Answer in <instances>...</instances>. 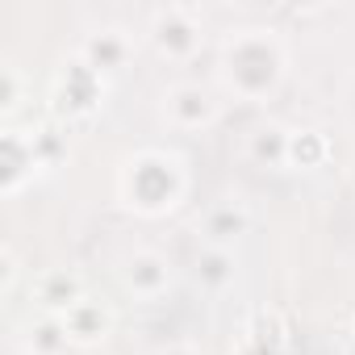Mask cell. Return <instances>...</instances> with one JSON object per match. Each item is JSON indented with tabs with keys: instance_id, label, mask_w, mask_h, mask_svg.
<instances>
[{
	"instance_id": "cell-1",
	"label": "cell",
	"mask_w": 355,
	"mask_h": 355,
	"mask_svg": "<svg viewBox=\"0 0 355 355\" xmlns=\"http://www.w3.org/2000/svg\"><path fill=\"white\" fill-rule=\"evenodd\" d=\"M155 38H159L163 51H189L193 46V26L180 9H167V13L155 17Z\"/></svg>"
},
{
	"instance_id": "cell-2",
	"label": "cell",
	"mask_w": 355,
	"mask_h": 355,
	"mask_svg": "<svg viewBox=\"0 0 355 355\" xmlns=\"http://www.w3.org/2000/svg\"><path fill=\"white\" fill-rule=\"evenodd\" d=\"M38 301L51 305V309H76L80 305V280L67 276V272H51L38 284Z\"/></svg>"
},
{
	"instance_id": "cell-3",
	"label": "cell",
	"mask_w": 355,
	"mask_h": 355,
	"mask_svg": "<svg viewBox=\"0 0 355 355\" xmlns=\"http://www.w3.org/2000/svg\"><path fill=\"white\" fill-rule=\"evenodd\" d=\"M167 105H171V113L180 117L184 125H201V121H209V113H214V105H209V96H205L201 88H175Z\"/></svg>"
},
{
	"instance_id": "cell-4",
	"label": "cell",
	"mask_w": 355,
	"mask_h": 355,
	"mask_svg": "<svg viewBox=\"0 0 355 355\" xmlns=\"http://www.w3.org/2000/svg\"><path fill=\"white\" fill-rule=\"evenodd\" d=\"M163 280H167V268H163L159 255H138V259L130 263V284H134V288H142V293H159Z\"/></svg>"
},
{
	"instance_id": "cell-5",
	"label": "cell",
	"mask_w": 355,
	"mask_h": 355,
	"mask_svg": "<svg viewBox=\"0 0 355 355\" xmlns=\"http://www.w3.org/2000/svg\"><path fill=\"white\" fill-rule=\"evenodd\" d=\"M63 326H67V334H76V338H96L101 330H105V313L96 309V305H76V309H67V318H63Z\"/></svg>"
},
{
	"instance_id": "cell-6",
	"label": "cell",
	"mask_w": 355,
	"mask_h": 355,
	"mask_svg": "<svg viewBox=\"0 0 355 355\" xmlns=\"http://www.w3.org/2000/svg\"><path fill=\"white\" fill-rule=\"evenodd\" d=\"M84 55H88V67H113V63H121V42L113 38V34H101V38H92L88 46H84Z\"/></svg>"
},
{
	"instance_id": "cell-7",
	"label": "cell",
	"mask_w": 355,
	"mask_h": 355,
	"mask_svg": "<svg viewBox=\"0 0 355 355\" xmlns=\"http://www.w3.org/2000/svg\"><path fill=\"white\" fill-rule=\"evenodd\" d=\"M322 155V142L313 138V134H305V138H293L288 142V159H297V163H313Z\"/></svg>"
},
{
	"instance_id": "cell-8",
	"label": "cell",
	"mask_w": 355,
	"mask_h": 355,
	"mask_svg": "<svg viewBox=\"0 0 355 355\" xmlns=\"http://www.w3.org/2000/svg\"><path fill=\"white\" fill-rule=\"evenodd\" d=\"M209 230H214V239H230V234H239V230H243V214H234V209H222V214H214Z\"/></svg>"
},
{
	"instance_id": "cell-9",
	"label": "cell",
	"mask_w": 355,
	"mask_h": 355,
	"mask_svg": "<svg viewBox=\"0 0 355 355\" xmlns=\"http://www.w3.org/2000/svg\"><path fill=\"white\" fill-rule=\"evenodd\" d=\"M63 338H67V326H55V322H42V326H38V347H42V351H55Z\"/></svg>"
},
{
	"instance_id": "cell-10",
	"label": "cell",
	"mask_w": 355,
	"mask_h": 355,
	"mask_svg": "<svg viewBox=\"0 0 355 355\" xmlns=\"http://www.w3.org/2000/svg\"><path fill=\"white\" fill-rule=\"evenodd\" d=\"M280 150H288L280 138H259V142H255V155H280Z\"/></svg>"
},
{
	"instance_id": "cell-11",
	"label": "cell",
	"mask_w": 355,
	"mask_h": 355,
	"mask_svg": "<svg viewBox=\"0 0 355 355\" xmlns=\"http://www.w3.org/2000/svg\"><path fill=\"white\" fill-rule=\"evenodd\" d=\"M205 272H209V280H222V276H226V259H222V255H209V259H205Z\"/></svg>"
},
{
	"instance_id": "cell-12",
	"label": "cell",
	"mask_w": 355,
	"mask_h": 355,
	"mask_svg": "<svg viewBox=\"0 0 355 355\" xmlns=\"http://www.w3.org/2000/svg\"><path fill=\"white\" fill-rule=\"evenodd\" d=\"M171 355H189V351H171Z\"/></svg>"
}]
</instances>
